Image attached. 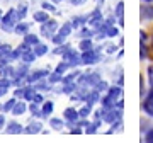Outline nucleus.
<instances>
[{
  "mask_svg": "<svg viewBox=\"0 0 153 143\" xmlns=\"http://www.w3.org/2000/svg\"><path fill=\"white\" fill-rule=\"evenodd\" d=\"M63 116H65V119H66V121L71 123V124H73L75 121H78V118H80L78 111H75L73 107H66L65 112H63Z\"/></svg>",
  "mask_w": 153,
  "mask_h": 143,
  "instance_id": "9d476101",
  "label": "nucleus"
},
{
  "mask_svg": "<svg viewBox=\"0 0 153 143\" xmlns=\"http://www.w3.org/2000/svg\"><path fill=\"white\" fill-rule=\"evenodd\" d=\"M39 131H41V123H29V126L26 128V133H29V135H34Z\"/></svg>",
  "mask_w": 153,
  "mask_h": 143,
  "instance_id": "a878e982",
  "label": "nucleus"
},
{
  "mask_svg": "<svg viewBox=\"0 0 153 143\" xmlns=\"http://www.w3.org/2000/svg\"><path fill=\"white\" fill-rule=\"evenodd\" d=\"M56 29H58V22L53 21V19H48L46 22H43L41 24V34H43L44 38H49L53 39V36H55Z\"/></svg>",
  "mask_w": 153,
  "mask_h": 143,
  "instance_id": "20e7f679",
  "label": "nucleus"
},
{
  "mask_svg": "<svg viewBox=\"0 0 153 143\" xmlns=\"http://www.w3.org/2000/svg\"><path fill=\"white\" fill-rule=\"evenodd\" d=\"M7 133H10V135H19V133H22V126L16 121H10L7 124Z\"/></svg>",
  "mask_w": 153,
  "mask_h": 143,
  "instance_id": "4468645a",
  "label": "nucleus"
},
{
  "mask_svg": "<svg viewBox=\"0 0 153 143\" xmlns=\"http://www.w3.org/2000/svg\"><path fill=\"white\" fill-rule=\"evenodd\" d=\"M61 56H63V60H65L70 66H76V65H80V63H82V56L78 55L75 50H71V48L66 51V53H63Z\"/></svg>",
  "mask_w": 153,
  "mask_h": 143,
  "instance_id": "0eeeda50",
  "label": "nucleus"
},
{
  "mask_svg": "<svg viewBox=\"0 0 153 143\" xmlns=\"http://www.w3.org/2000/svg\"><path fill=\"white\" fill-rule=\"evenodd\" d=\"M71 29H73L71 22H65V24L61 26V31H60V33L63 34V36H70V34H71Z\"/></svg>",
  "mask_w": 153,
  "mask_h": 143,
  "instance_id": "2f4dec72",
  "label": "nucleus"
},
{
  "mask_svg": "<svg viewBox=\"0 0 153 143\" xmlns=\"http://www.w3.org/2000/svg\"><path fill=\"white\" fill-rule=\"evenodd\" d=\"M145 140H146L148 143H153V128L146 133V138H145Z\"/></svg>",
  "mask_w": 153,
  "mask_h": 143,
  "instance_id": "c03bdc74",
  "label": "nucleus"
},
{
  "mask_svg": "<svg viewBox=\"0 0 153 143\" xmlns=\"http://www.w3.org/2000/svg\"><path fill=\"white\" fill-rule=\"evenodd\" d=\"M141 19H153V5H141Z\"/></svg>",
  "mask_w": 153,
  "mask_h": 143,
  "instance_id": "dca6fc26",
  "label": "nucleus"
},
{
  "mask_svg": "<svg viewBox=\"0 0 153 143\" xmlns=\"http://www.w3.org/2000/svg\"><path fill=\"white\" fill-rule=\"evenodd\" d=\"M34 21H36V22H41V24H43V22H46V21H48V19H49V16H48V12H46V10H44V9H43V10H38V12H34Z\"/></svg>",
  "mask_w": 153,
  "mask_h": 143,
  "instance_id": "a211bd4d",
  "label": "nucleus"
},
{
  "mask_svg": "<svg viewBox=\"0 0 153 143\" xmlns=\"http://www.w3.org/2000/svg\"><path fill=\"white\" fill-rule=\"evenodd\" d=\"M4 124H5V116L0 114V128H4Z\"/></svg>",
  "mask_w": 153,
  "mask_h": 143,
  "instance_id": "3c124183",
  "label": "nucleus"
},
{
  "mask_svg": "<svg viewBox=\"0 0 153 143\" xmlns=\"http://www.w3.org/2000/svg\"><path fill=\"white\" fill-rule=\"evenodd\" d=\"M24 41H26L27 44H33V46L39 43V39H38L36 34H24Z\"/></svg>",
  "mask_w": 153,
  "mask_h": 143,
  "instance_id": "7c9ffc66",
  "label": "nucleus"
},
{
  "mask_svg": "<svg viewBox=\"0 0 153 143\" xmlns=\"http://www.w3.org/2000/svg\"><path fill=\"white\" fill-rule=\"evenodd\" d=\"M68 50H70V44L63 43V44H60V48H56V50H55V53H56V55H63V53H66Z\"/></svg>",
  "mask_w": 153,
  "mask_h": 143,
  "instance_id": "e433bc0d",
  "label": "nucleus"
},
{
  "mask_svg": "<svg viewBox=\"0 0 153 143\" xmlns=\"http://www.w3.org/2000/svg\"><path fill=\"white\" fill-rule=\"evenodd\" d=\"M29 111L33 112L34 116H41V109H39V104H36V102H33V104L29 106Z\"/></svg>",
  "mask_w": 153,
  "mask_h": 143,
  "instance_id": "4c0bfd02",
  "label": "nucleus"
},
{
  "mask_svg": "<svg viewBox=\"0 0 153 143\" xmlns=\"http://www.w3.org/2000/svg\"><path fill=\"white\" fill-rule=\"evenodd\" d=\"M41 7H43L44 10H49V12H55V10H56L55 5H51L49 2H43V4H41Z\"/></svg>",
  "mask_w": 153,
  "mask_h": 143,
  "instance_id": "a19ab883",
  "label": "nucleus"
},
{
  "mask_svg": "<svg viewBox=\"0 0 153 143\" xmlns=\"http://www.w3.org/2000/svg\"><path fill=\"white\" fill-rule=\"evenodd\" d=\"M51 2H56V4H58V2H63V0H51Z\"/></svg>",
  "mask_w": 153,
  "mask_h": 143,
  "instance_id": "864d4df0",
  "label": "nucleus"
},
{
  "mask_svg": "<svg viewBox=\"0 0 153 143\" xmlns=\"http://www.w3.org/2000/svg\"><path fill=\"white\" fill-rule=\"evenodd\" d=\"M94 44L92 41H90V38H83L82 41H80V50L82 51H87V50H92Z\"/></svg>",
  "mask_w": 153,
  "mask_h": 143,
  "instance_id": "bb28decb",
  "label": "nucleus"
},
{
  "mask_svg": "<svg viewBox=\"0 0 153 143\" xmlns=\"http://www.w3.org/2000/svg\"><path fill=\"white\" fill-rule=\"evenodd\" d=\"M116 48H117V46H114L112 43H107V44H105V51H107V53H114Z\"/></svg>",
  "mask_w": 153,
  "mask_h": 143,
  "instance_id": "37998d69",
  "label": "nucleus"
},
{
  "mask_svg": "<svg viewBox=\"0 0 153 143\" xmlns=\"http://www.w3.org/2000/svg\"><path fill=\"white\" fill-rule=\"evenodd\" d=\"M145 2H153V0H145Z\"/></svg>",
  "mask_w": 153,
  "mask_h": 143,
  "instance_id": "6e6d98bb",
  "label": "nucleus"
},
{
  "mask_svg": "<svg viewBox=\"0 0 153 143\" xmlns=\"http://www.w3.org/2000/svg\"><path fill=\"white\" fill-rule=\"evenodd\" d=\"M143 109H145L146 114L153 116V89L150 90V94H148L146 101H145V104H143Z\"/></svg>",
  "mask_w": 153,
  "mask_h": 143,
  "instance_id": "9b49d317",
  "label": "nucleus"
},
{
  "mask_svg": "<svg viewBox=\"0 0 153 143\" xmlns=\"http://www.w3.org/2000/svg\"><path fill=\"white\" fill-rule=\"evenodd\" d=\"M24 90H26V87H24V89H17V90H16V97L24 99Z\"/></svg>",
  "mask_w": 153,
  "mask_h": 143,
  "instance_id": "49530a36",
  "label": "nucleus"
},
{
  "mask_svg": "<svg viewBox=\"0 0 153 143\" xmlns=\"http://www.w3.org/2000/svg\"><path fill=\"white\" fill-rule=\"evenodd\" d=\"M100 114H102V121L105 123H112L121 119V114H123V109H116V107H111V109H100Z\"/></svg>",
  "mask_w": 153,
  "mask_h": 143,
  "instance_id": "7ed1b4c3",
  "label": "nucleus"
},
{
  "mask_svg": "<svg viewBox=\"0 0 153 143\" xmlns=\"http://www.w3.org/2000/svg\"><path fill=\"white\" fill-rule=\"evenodd\" d=\"M34 95H36V87H26V90H24V101H33Z\"/></svg>",
  "mask_w": 153,
  "mask_h": 143,
  "instance_id": "cd10ccee",
  "label": "nucleus"
},
{
  "mask_svg": "<svg viewBox=\"0 0 153 143\" xmlns=\"http://www.w3.org/2000/svg\"><path fill=\"white\" fill-rule=\"evenodd\" d=\"M95 89H97L99 92H105L107 90V82H104V80H100V82L95 85Z\"/></svg>",
  "mask_w": 153,
  "mask_h": 143,
  "instance_id": "ea45409f",
  "label": "nucleus"
},
{
  "mask_svg": "<svg viewBox=\"0 0 153 143\" xmlns=\"http://www.w3.org/2000/svg\"><path fill=\"white\" fill-rule=\"evenodd\" d=\"M16 102H17V97H14V99H10V101H7L5 104H4V107H2V109L5 111V112H9V111H12V109H14V106H16Z\"/></svg>",
  "mask_w": 153,
  "mask_h": 143,
  "instance_id": "473e14b6",
  "label": "nucleus"
},
{
  "mask_svg": "<svg viewBox=\"0 0 153 143\" xmlns=\"http://www.w3.org/2000/svg\"><path fill=\"white\" fill-rule=\"evenodd\" d=\"M90 111H92V106H83L82 109L78 111V114H80V118H88V114H90Z\"/></svg>",
  "mask_w": 153,
  "mask_h": 143,
  "instance_id": "72a5a7b5",
  "label": "nucleus"
},
{
  "mask_svg": "<svg viewBox=\"0 0 153 143\" xmlns=\"http://www.w3.org/2000/svg\"><path fill=\"white\" fill-rule=\"evenodd\" d=\"M48 73H49L48 70H36V72H33V73L27 77V82H38L39 78H44Z\"/></svg>",
  "mask_w": 153,
  "mask_h": 143,
  "instance_id": "f8f14e48",
  "label": "nucleus"
},
{
  "mask_svg": "<svg viewBox=\"0 0 153 143\" xmlns=\"http://www.w3.org/2000/svg\"><path fill=\"white\" fill-rule=\"evenodd\" d=\"M34 56H36L34 50H27L21 53V60H24V63H31V61H34Z\"/></svg>",
  "mask_w": 153,
  "mask_h": 143,
  "instance_id": "5701e85b",
  "label": "nucleus"
},
{
  "mask_svg": "<svg viewBox=\"0 0 153 143\" xmlns=\"http://www.w3.org/2000/svg\"><path fill=\"white\" fill-rule=\"evenodd\" d=\"M33 102H36V104H43V97H41L39 94H36V95L33 97Z\"/></svg>",
  "mask_w": 153,
  "mask_h": 143,
  "instance_id": "a18cd8bd",
  "label": "nucleus"
},
{
  "mask_svg": "<svg viewBox=\"0 0 153 143\" xmlns=\"http://www.w3.org/2000/svg\"><path fill=\"white\" fill-rule=\"evenodd\" d=\"M146 56H148V48H146V44L141 41V60H145Z\"/></svg>",
  "mask_w": 153,
  "mask_h": 143,
  "instance_id": "79ce46f5",
  "label": "nucleus"
},
{
  "mask_svg": "<svg viewBox=\"0 0 153 143\" xmlns=\"http://www.w3.org/2000/svg\"><path fill=\"white\" fill-rule=\"evenodd\" d=\"M10 89V80L5 77H2L0 78V97L4 95V94H7V90Z\"/></svg>",
  "mask_w": 153,
  "mask_h": 143,
  "instance_id": "412c9836",
  "label": "nucleus"
},
{
  "mask_svg": "<svg viewBox=\"0 0 153 143\" xmlns=\"http://www.w3.org/2000/svg\"><path fill=\"white\" fill-rule=\"evenodd\" d=\"M14 31H16L17 34H22V36H24V34H27V31H29V24H26V22H19L16 28H14Z\"/></svg>",
  "mask_w": 153,
  "mask_h": 143,
  "instance_id": "393cba45",
  "label": "nucleus"
},
{
  "mask_svg": "<svg viewBox=\"0 0 153 143\" xmlns=\"http://www.w3.org/2000/svg\"><path fill=\"white\" fill-rule=\"evenodd\" d=\"M51 112H53V102L48 101V102H44L43 107H41V118H48Z\"/></svg>",
  "mask_w": 153,
  "mask_h": 143,
  "instance_id": "6ab92c4d",
  "label": "nucleus"
},
{
  "mask_svg": "<svg viewBox=\"0 0 153 143\" xmlns=\"http://www.w3.org/2000/svg\"><path fill=\"white\" fill-rule=\"evenodd\" d=\"M65 39H66V36H63L61 33H58V34H55V36H53V43L60 46V44L65 43Z\"/></svg>",
  "mask_w": 153,
  "mask_h": 143,
  "instance_id": "c9c22d12",
  "label": "nucleus"
},
{
  "mask_svg": "<svg viewBox=\"0 0 153 143\" xmlns=\"http://www.w3.org/2000/svg\"><path fill=\"white\" fill-rule=\"evenodd\" d=\"M148 77H150V83L153 85V66H150V68H148Z\"/></svg>",
  "mask_w": 153,
  "mask_h": 143,
  "instance_id": "de8ad7c7",
  "label": "nucleus"
},
{
  "mask_svg": "<svg viewBox=\"0 0 153 143\" xmlns=\"http://www.w3.org/2000/svg\"><path fill=\"white\" fill-rule=\"evenodd\" d=\"M87 22V16L83 17V16H78V17H73V21H71V26L73 28H80L82 24H85Z\"/></svg>",
  "mask_w": 153,
  "mask_h": 143,
  "instance_id": "c85d7f7f",
  "label": "nucleus"
},
{
  "mask_svg": "<svg viewBox=\"0 0 153 143\" xmlns=\"http://www.w3.org/2000/svg\"><path fill=\"white\" fill-rule=\"evenodd\" d=\"M34 53H36V56L46 55V53H48V46H46V44H41V43L34 44Z\"/></svg>",
  "mask_w": 153,
  "mask_h": 143,
  "instance_id": "b1692460",
  "label": "nucleus"
},
{
  "mask_svg": "<svg viewBox=\"0 0 153 143\" xmlns=\"http://www.w3.org/2000/svg\"><path fill=\"white\" fill-rule=\"evenodd\" d=\"M2 17H4V12H2V10H0V19H2Z\"/></svg>",
  "mask_w": 153,
  "mask_h": 143,
  "instance_id": "5fc2aeb1",
  "label": "nucleus"
},
{
  "mask_svg": "<svg viewBox=\"0 0 153 143\" xmlns=\"http://www.w3.org/2000/svg\"><path fill=\"white\" fill-rule=\"evenodd\" d=\"M26 109H27V106H26V102H19V101H17L16 102V106H14V109H12V114L14 116H21V114H24V112H26Z\"/></svg>",
  "mask_w": 153,
  "mask_h": 143,
  "instance_id": "2eb2a0df",
  "label": "nucleus"
},
{
  "mask_svg": "<svg viewBox=\"0 0 153 143\" xmlns=\"http://www.w3.org/2000/svg\"><path fill=\"white\" fill-rule=\"evenodd\" d=\"M121 95V85L119 87H112L109 89V92L105 94V97L102 99V107L104 109H111V107H116V101Z\"/></svg>",
  "mask_w": 153,
  "mask_h": 143,
  "instance_id": "f03ea898",
  "label": "nucleus"
},
{
  "mask_svg": "<svg viewBox=\"0 0 153 143\" xmlns=\"http://www.w3.org/2000/svg\"><path fill=\"white\" fill-rule=\"evenodd\" d=\"M99 95H100V92H99L97 89H95V90H92V92H88V95H87V104H88V106H94V104L99 101Z\"/></svg>",
  "mask_w": 153,
  "mask_h": 143,
  "instance_id": "4be33fe9",
  "label": "nucleus"
},
{
  "mask_svg": "<svg viewBox=\"0 0 153 143\" xmlns=\"http://www.w3.org/2000/svg\"><path fill=\"white\" fill-rule=\"evenodd\" d=\"M95 2H97L99 5H104V2H105V0H95Z\"/></svg>",
  "mask_w": 153,
  "mask_h": 143,
  "instance_id": "603ef678",
  "label": "nucleus"
},
{
  "mask_svg": "<svg viewBox=\"0 0 153 143\" xmlns=\"http://www.w3.org/2000/svg\"><path fill=\"white\" fill-rule=\"evenodd\" d=\"M87 22L92 26V28H95V31H97V28L102 24V14H100V9H95V10L90 12V14L87 16Z\"/></svg>",
  "mask_w": 153,
  "mask_h": 143,
  "instance_id": "1a4fd4ad",
  "label": "nucleus"
},
{
  "mask_svg": "<svg viewBox=\"0 0 153 143\" xmlns=\"http://www.w3.org/2000/svg\"><path fill=\"white\" fill-rule=\"evenodd\" d=\"M49 124H51V128H55V130H61V128H63V121L58 119V118H53V119L49 121Z\"/></svg>",
  "mask_w": 153,
  "mask_h": 143,
  "instance_id": "f704fd0d",
  "label": "nucleus"
},
{
  "mask_svg": "<svg viewBox=\"0 0 153 143\" xmlns=\"http://www.w3.org/2000/svg\"><path fill=\"white\" fill-rule=\"evenodd\" d=\"M100 60V51L99 50H87L83 51L82 55V63L83 65H94V63H97V61Z\"/></svg>",
  "mask_w": 153,
  "mask_h": 143,
  "instance_id": "39448f33",
  "label": "nucleus"
},
{
  "mask_svg": "<svg viewBox=\"0 0 153 143\" xmlns=\"http://www.w3.org/2000/svg\"><path fill=\"white\" fill-rule=\"evenodd\" d=\"M14 73H16V70H14L10 65H2L0 66V75H2V77L9 78V77H12Z\"/></svg>",
  "mask_w": 153,
  "mask_h": 143,
  "instance_id": "aec40b11",
  "label": "nucleus"
},
{
  "mask_svg": "<svg viewBox=\"0 0 153 143\" xmlns=\"http://www.w3.org/2000/svg\"><path fill=\"white\" fill-rule=\"evenodd\" d=\"M16 10H17V19H19V21H22V19L26 17V12H27V5H26V4H22V5L17 7Z\"/></svg>",
  "mask_w": 153,
  "mask_h": 143,
  "instance_id": "c756f323",
  "label": "nucleus"
},
{
  "mask_svg": "<svg viewBox=\"0 0 153 143\" xmlns=\"http://www.w3.org/2000/svg\"><path fill=\"white\" fill-rule=\"evenodd\" d=\"M66 68H70V65H68V63H66L65 60H63V61L60 63V65L56 66V70L53 72L51 75H49V82H51V83L61 82V78H63V73H65V70H66Z\"/></svg>",
  "mask_w": 153,
  "mask_h": 143,
  "instance_id": "423d86ee",
  "label": "nucleus"
},
{
  "mask_svg": "<svg viewBox=\"0 0 153 143\" xmlns=\"http://www.w3.org/2000/svg\"><path fill=\"white\" fill-rule=\"evenodd\" d=\"M116 16H117L119 24L123 26V24H124V4H123V2H119V4L116 5Z\"/></svg>",
  "mask_w": 153,
  "mask_h": 143,
  "instance_id": "f3484780",
  "label": "nucleus"
},
{
  "mask_svg": "<svg viewBox=\"0 0 153 143\" xmlns=\"http://www.w3.org/2000/svg\"><path fill=\"white\" fill-rule=\"evenodd\" d=\"M17 21H19L17 19V10L16 9H9L5 16L0 19V28H2V31H5V33H10L12 29L16 28Z\"/></svg>",
  "mask_w": 153,
  "mask_h": 143,
  "instance_id": "f257e3e1",
  "label": "nucleus"
},
{
  "mask_svg": "<svg viewBox=\"0 0 153 143\" xmlns=\"http://www.w3.org/2000/svg\"><path fill=\"white\" fill-rule=\"evenodd\" d=\"M12 60H14V58H12L10 44H0V66L10 63Z\"/></svg>",
  "mask_w": 153,
  "mask_h": 143,
  "instance_id": "6e6552de",
  "label": "nucleus"
},
{
  "mask_svg": "<svg viewBox=\"0 0 153 143\" xmlns=\"http://www.w3.org/2000/svg\"><path fill=\"white\" fill-rule=\"evenodd\" d=\"M80 36H82V38H92L94 36V31H90V29H87V28H82V31H80Z\"/></svg>",
  "mask_w": 153,
  "mask_h": 143,
  "instance_id": "58836bf2",
  "label": "nucleus"
},
{
  "mask_svg": "<svg viewBox=\"0 0 153 143\" xmlns=\"http://www.w3.org/2000/svg\"><path fill=\"white\" fill-rule=\"evenodd\" d=\"M71 5H82V4H85V0H70Z\"/></svg>",
  "mask_w": 153,
  "mask_h": 143,
  "instance_id": "09e8293b",
  "label": "nucleus"
},
{
  "mask_svg": "<svg viewBox=\"0 0 153 143\" xmlns=\"http://www.w3.org/2000/svg\"><path fill=\"white\" fill-rule=\"evenodd\" d=\"M26 73H27V63L26 65H22V66H19L16 70V80H14V83H21V78H24L26 77Z\"/></svg>",
  "mask_w": 153,
  "mask_h": 143,
  "instance_id": "ddd939ff",
  "label": "nucleus"
},
{
  "mask_svg": "<svg viewBox=\"0 0 153 143\" xmlns=\"http://www.w3.org/2000/svg\"><path fill=\"white\" fill-rule=\"evenodd\" d=\"M36 89H43V90H49V87H48V85H46V83H44V82L38 83V87H36Z\"/></svg>",
  "mask_w": 153,
  "mask_h": 143,
  "instance_id": "8fccbe9b",
  "label": "nucleus"
}]
</instances>
